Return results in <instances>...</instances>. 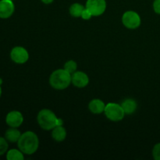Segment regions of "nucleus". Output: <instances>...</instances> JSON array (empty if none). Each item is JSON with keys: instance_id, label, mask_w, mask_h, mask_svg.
<instances>
[{"instance_id": "nucleus-13", "label": "nucleus", "mask_w": 160, "mask_h": 160, "mask_svg": "<svg viewBox=\"0 0 160 160\" xmlns=\"http://www.w3.org/2000/svg\"><path fill=\"white\" fill-rule=\"evenodd\" d=\"M52 138L55 141L58 142H61L65 140L66 137H67V131H66L65 128L62 127V125L56 126V128L52 129Z\"/></svg>"}, {"instance_id": "nucleus-8", "label": "nucleus", "mask_w": 160, "mask_h": 160, "mask_svg": "<svg viewBox=\"0 0 160 160\" xmlns=\"http://www.w3.org/2000/svg\"><path fill=\"white\" fill-rule=\"evenodd\" d=\"M23 122V117L19 111L9 112L6 117V123L10 128H19Z\"/></svg>"}, {"instance_id": "nucleus-22", "label": "nucleus", "mask_w": 160, "mask_h": 160, "mask_svg": "<svg viewBox=\"0 0 160 160\" xmlns=\"http://www.w3.org/2000/svg\"><path fill=\"white\" fill-rule=\"evenodd\" d=\"M53 1H54V0H42V2L45 3V4H50V3L52 2Z\"/></svg>"}, {"instance_id": "nucleus-10", "label": "nucleus", "mask_w": 160, "mask_h": 160, "mask_svg": "<svg viewBox=\"0 0 160 160\" xmlns=\"http://www.w3.org/2000/svg\"><path fill=\"white\" fill-rule=\"evenodd\" d=\"M71 83L76 87L82 88L88 84V76L82 71H76L71 74Z\"/></svg>"}, {"instance_id": "nucleus-3", "label": "nucleus", "mask_w": 160, "mask_h": 160, "mask_svg": "<svg viewBox=\"0 0 160 160\" xmlns=\"http://www.w3.org/2000/svg\"><path fill=\"white\" fill-rule=\"evenodd\" d=\"M49 83L53 88L63 90L68 88L71 83V74L64 69L56 70L50 76Z\"/></svg>"}, {"instance_id": "nucleus-23", "label": "nucleus", "mask_w": 160, "mask_h": 160, "mask_svg": "<svg viewBox=\"0 0 160 160\" xmlns=\"http://www.w3.org/2000/svg\"><path fill=\"white\" fill-rule=\"evenodd\" d=\"M2 93V88H1V85H0V98H1Z\"/></svg>"}, {"instance_id": "nucleus-18", "label": "nucleus", "mask_w": 160, "mask_h": 160, "mask_svg": "<svg viewBox=\"0 0 160 160\" xmlns=\"http://www.w3.org/2000/svg\"><path fill=\"white\" fill-rule=\"evenodd\" d=\"M9 148L8 141L5 138L0 137V156L7 152Z\"/></svg>"}, {"instance_id": "nucleus-9", "label": "nucleus", "mask_w": 160, "mask_h": 160, "mask_svg": "<svg viewBox=\"0 0 160 160\" xmlns=\"http://www.w3.org/2000/svg\"><path fill=\"white\" fill-rule=\"evenodd\" d=\"M15 6L12 0H0V18L8 19L13 14Z\"/></svg>"}, {"instance_id": "nucleus-2", "label": "nucleus", "mask_w": 160, "mask_h": 160, "mask_svg": "<svg viewBox=\"0 0 160 160\" xmlns=\"http://www.w3.org/2000/svg\"><path fill=\"white\" fill-rule=\"evenodd\" d=\"M37 120L41 128L45 131H50L56 126L62 124V120L58 119L52 111L47 109H42L38 112Z\"/></svg>"}, {"instance_id": "nucleus-17", "label": "nucleus", "mask_w": 160, "mask_h": 160, "mask_svg": "<svg viewBox=\"0 0 160 160\" xmlns=\"http://www.w3.org/2000/svg\"><path fill=\"white\" fill-rule=\"evenodd\" d=\"M77 68H78V65L77 62H74L73 60H69L64 65V70L70 73V74H73L74 72H76Z\"/></svg>"}, {"instance_id": "nucleus-24", "label": "nucleus", "mask_w": 160, "mask_h": 160, "mask_svg": "<svg viewBox=\"0 0 160 160\" xmlns=\"http://www.w3.org/2000/svg\"><path fill=\"white\" fill-rule=\"evenodd\" d=\"M2 84V80L1 78H0V85H1Z\"/></svg>"}, {"instance_id": "nucleus-11", "label": "nucleus", "mask_w": 160, "mask_h": 160, "mask_svg": "<svg viewBox=\"0 0 160 160\" xmlns=\"http://www.w3.org/2000/svg\"><path fill=\"white\" fill-rule=\"evenodd\" d=\"M89 109L92 113L99 114L104 112L106 104L100 99H93L89 103Z\"/></svg>"}, {"instance_id": "nucleus-14", "label": "nucleus", "mask_w": 160, "mask_h": 160, "mask_svg": "<svg viewBox=\"0 0 160 160\" xmlns=\"http://www.w3.org/2000/svg\"><path fill=\"white\" fill-rule=\"evenodd\" d=\"M121 106L126 114H132L137 109V102L134 99L128 98L121 103Z\"/></svg>"}, {"instance_id": "nucleus-21", "label": "nucleus", "mask_w": 160, "mask_h": 160, "mask_svg": "<svg viewBox=\"0 0 160 160\" xmlns=\"http://www.w3.org/2000/svg\"><path fill=\"white\" fill-rule=\"evenodd\" d=\"M153 9H154V11L156 13L160 15V0H154Z\"/></svg>"}, {"instance_id": "nucleus-16", "label": "nucleus", "mask_w": 160, "mask_h": 160, "mask_svg": "<svg viewBox=\"0 0 160 160\" xmlns=\"http://www.w3.org/2000/svg\"><path fill=\"white\" fill-rule=\"evenodd\" d=\"M84 9V7L81 4H80V3H73L70 8V13L73 17H81V14H82Z\"/></svg>"}, {"instance_id": "nucleus-15", "label": "nucleus", "mask_w": 160, "mask_h": 160, "mask_svg": "<svg viewBox=\"0 0 160 160\" xmlns=\"http://www.w3.org/2000/svg\"><path fill=\"white\" fill-rule=\"evenodd\" d=\"M6 159L8 160H23V153L20 149H10L6 152Z\"/></svg>"}, {"instance_id": "nucleus-19", "label": "nucleus", "mask_w": 160, "mask_h": 160, "mask_svg": "<svg viewBox=\"0 0 160 160\" xmlns=\"http://www.w3.org/2000/svg\"><path fill=\"white\" fill-rule=\"evenodd\" d=\"M152 156L154 159L160 160V143L156 144L152 150Z\"/></svg>"}, {"instance_id": "nucleus-4", "label": "nucleus", "mask_w": 160, "mask_h": 160, "mask_svg": "<svg viewBox=\"0 0 160 160\" xmlns=\"http://www.w3.org/2000/svg\"><path fill=\"white\" fill-rule=\"evenodd\" d=\"M104 112L106 114V117L109 120L114 122H118L122 120L125 115V112L122 108L121 105L114 102L108 103L105 108Z\"/></svg>"}, {"instance_id": "nucleus-12", "label": "nucleus", "mask_w": 160, "mask_h": 160, "mask_svg": "<svg viewBox=\"0 0 160 160\" xmlns=\"http://www.w3.org/2000/svg\"><path fill=\"white\" fill-rule=\"evenodd\" d=\"M21 134L20 131L17 129V128H10L5 133V138L11 143H16L19 141Z\"/></svg>"}, {"instance_id": "nucleus-1", "label": "nucleus", "mask_w": 160, "mask_h": 160, "mask_svg": "<svg viewBox=\"0 0 160 160\" xmlns=\"http://www.w3.org/2000/svg\"><path fill=\"white\" fill-rule=\"evenodd\" d=\"M18 148L23 154L32 155L38 148L39 140L37 134L32 131H27L21 134L17 142Z\"/></svg>"}, {"instance_id": "nucleus-20", "label": "nucleus", "mask_w": 160, "mask_h": 160, "mask_svg": "<svg viewBox=\"0 0 160 160\" xmlns=\"http://www.w3.org/2000/svg\"><path fill=\"white\" fill-rule=\"evenodd\" d=\"M92 12H91L90 11L87 9V8L83 10L82 14H81V17H82L84 20H89V19L92 18Z\"/></svg>"}, {"instance_id": "nucleus-7", "label": "nucleus", "mask_w": 160, "mask_h": 160, "mask_svg": "<svg viewBox=\"0 0 160 160\" xmlns=\"http://www.w3.org/2000/svg\"><path fill=\"white\" fill-rule=\"evenodd\" d=\"M10 58L14 62L18 64L25 63L29 59V54L25 48L16 46L10 52Z\"/></svg>"}, {"instance_id": "nucleus-6", "label": "nucleus", "mask_w": 160, "mask_h": 160, "mask_svg": "<svg viewBox=\"0 0 160 160\" xmlns=\"http://www.w3.org/2000/svg\"><path fill=\"white\" fill-rule=\"evenodd\" d=\"M86 8L92 12L94 17L101 16L106 11V0H88Z\"/></svg>"}, {"instance_id": "nucleus-5", "label": "nucleus", "mask_w": 160, "mask_h": 160, "mask_svg": "<svg viewBox=\"0 0 160 160\" xmlns=\"http://www.w3.org/2000/svg\"><path fill=\"white\" fill-rule=\"evenodd\" d=\"M122 22L128 29H136L141 25V17L134 11H127L122 17Z\"/></svg>"}]
</instances>
